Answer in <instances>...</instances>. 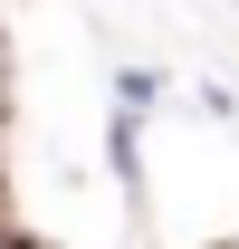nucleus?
<instances>
[{
  "label": "nucleus",
  "mask_w": 239,
  "mask_h": 249,
  "mask_svg": "<svg viewBox=\"0 0 239 249\" xmlns=\"http://www.w3.org/2000/svg\"><path fill=\"white\" fill-rule=\"evenodd\" d=\"M105 163H115V192L144 211V115H124V106H115V124H105Z\"/></svg>",
  "instance_id": "1"
},
{
  "label": "nucleus",
  "mask_w": 239,
  "mask_h": 249,
  "mask_svg": "<svg viewBox=\"0 0 239 249\" xmlns=\"http://www.w3.org/2000/svg\"><path fill=\"white\" fill-rule=\"evenodd\" d=\"M115 106L124 115H153V106H172V87H163L153 67H115Z\"/></svg>",
  "instance_id": "2"
},
{
  "label": "nucleus",
  "mask_w": 239,
  "mask_h": 249,
  "mask_svg": "<svg viewBox=\"0 0 239 249\" xmlns=\"http://www.w3.org/2000/svg\"><path fill=\"white\" fill-rule=\"evenodd\" d=\"M10 249H38V240H10Z\"/></svg>",
  "instance_id": "3"
}]
</instances>
